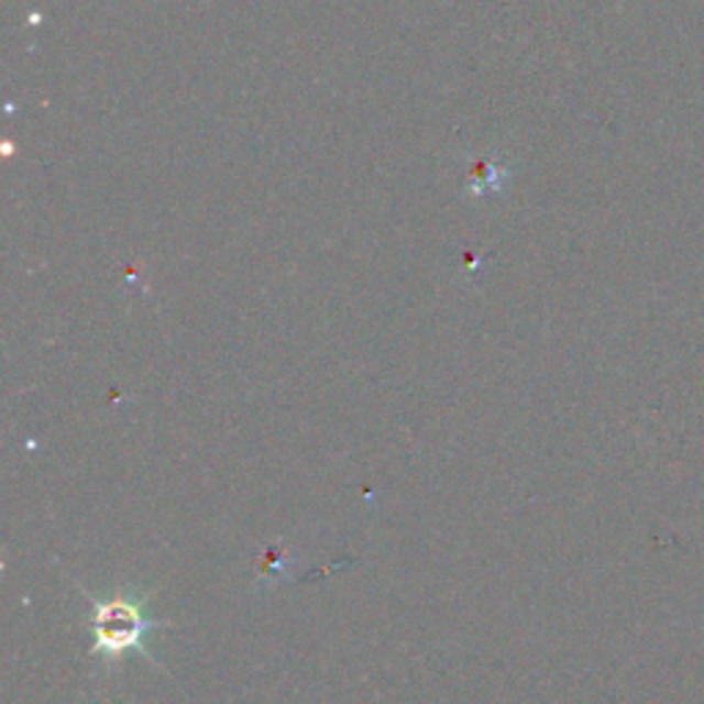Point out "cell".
I'll list each match as a JSON object with an SVG mask.
<instances>
[{
    "instance_id": "cell-1",
    "label": "cell",
    "mask_w": 704,
    "mask_h": 704,
    "mask_svg": "<svg viewBox=\"0 0 704 704\" xmlns=\"http://www.w3.org/2000/svg\"><path fill=\"white\" fill-rule=\"evenodd\" d=\"M88 603L94 610V654H99L108 666L119 663L127 652H143L146 658H152L143 649V638L157 622L146 619L143 600L88 597Z\"/></svg>"
}]
</instances>
